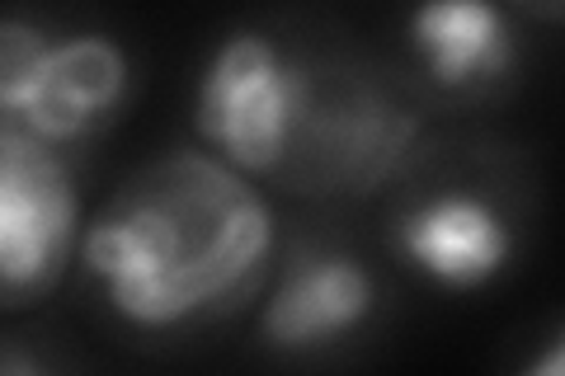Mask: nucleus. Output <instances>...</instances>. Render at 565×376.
<instances>
[{
	"instance_id": "nucleus-1",
	"label": "nucleus",
	"mask_w": 565,
	"mask_h": 376,
	"mask_svg": "<svg viewBox=\"0 0 565 376\" xmlns=\"http://www.w3.org/2000/svg\"><path fill=\"white\" fill-rule=\"evenodd\" d=\"M274 207L212 151L141 165L81 236V268L118 325L174 334L259 292L274 264Z\"/></svg>"
},
{
	"instance_id": "nucleus-2",
	"label": "nucleus",
	"mask_w": 565,
	"mask_h": 376,
	"mask_svg": "<svg viewBox=\"0 0 565 376\" xmlns=\"http://www.w3.org/2000/svg\"><path fill=\"white\" fill-rule=\"evenodd\" d=\"M311 71L264 29H232L193 80V132L250 179H282L311 109Z\"/></svg>"
},
{
	"instance_id": "nucleus-3",
	"label": "nucleus",
	"mask_w": 565,
	"mask_h": 376,
	"mask_svg": "<svg viewBox=\"0 0 565 376\" xmlns=\"http://www.w3.org/2000/svg\"><path fill=\"white\" fill-rule=\"evenodd\" d=\"M132 95V57L99 29L52 33L10 14L0 24V122L52 147L95 137Z\"/></svg>"
},
{
	"instance_id": "nucleus-4",
	"label": "nucleus",
	"mask_w": 565,
	"mask_h": 376,
	"mask_svg": "<svg viewBox=\"0 0 565 376\" xmlns=\"http://www.w3.org/2000/svg\"><path fill=\"white\" fill-rule=\"evenodd\" d=\"M81 193L62 147L0 122V297L6 311L43 301L81 255Z\"/></svg>"
},
{
	"instance_id": "nucleus-5",
	"label": "nucleus",
	"mask_w": 565,
	"mask_h": 376,
	"mask_svg": "<svg viewBox=\"0 0 565 376\" xmlns=\"http://www.w3.org/2000/svg\"><path fill=\"white\" fill-rule=\"evenodd\" d=\"M392 245L415 278L452 297L494 288L519 259L514 217L476 189H438L415 198L396 217Z\"/></svg>"
},
{
	"instance_id": "nucleus-6",
	"label": "nucleus",
	"mask_w": 565,
	"mask_h": 376,
	"mask_svg": "<svg viewBox=\"0 0 565 376\" xmlns=\"http://www.w3.org/2000/svg\"><path fill=\"white\" fill-rule=\"evenodd\" d=\"M377 315V278L353 249L302 245L278 268L259 307V344L274 353H326L363 334Z\"/></svg>"
},
{
	"instance_id": "nucleus-7",
	"label": "nucleus",
	"mask_w": 565,
	"mask_h": 376,
	"mask_svg": "<svg viewBox=\"0 0 565 376\" xmlns=\"http://www.w3.org/2000/svg\"><path fill=\"white\" fill-rule=\"evenodd\" d=\"M405 47L438 95L481 99L519 71V29L500 0H415Z\"/></svg>"
},
{
	"instance_id": "nucleus-8",
	"label": "nucleus",
	"mask_w": 565,
	"mask_h": 376,
	"mask_svg": "<svg viewBox=\"0 0 565 376\" xmlns=\"http://www.w3.org/2000/svg\"><path fill=\"white\" fill-rule=\"evenodd\" d=\"M527 372L533 376H565V325L542 339V348L527 357Z\"/></svg>"
},
{
	"instance_id": "nucleus-9",
	"label": "nucleus",
	"mask_w": 565,
	"mask_h": 376,
	"mask_svg": "<svg viewBox=\"0 0 565 376\" xmlns=\"http://www.w3.org/2000/svg\"><path fill=\"white\" fill-rule=\"evenodd\" d=\"M514 6H523L527 14H537V20L565 24V0H514Z\"/></svg>"
}]
</instances>
